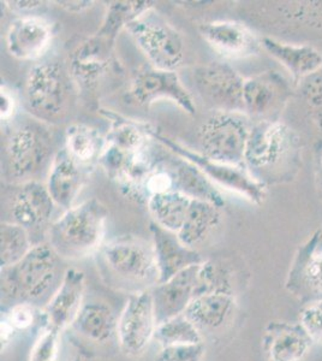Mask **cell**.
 Instances as JSON below:
<instances>
[{"label": "cell", "instance_id": "obj_1", "mask_svg": "<svg viewBox=\"0 0 322 361\" xmlns=\"http://www.w3.org/2000/svg\"><path fill=\"white\" fill-rule=\"evenodd\" d=\"M302 159V141L282 121H259L252 126L244 164L264 185L290 182L297 176Z\"/></svg>", "mask_w": 322, "mask_h": 361}, {"label": "cell", "instance_id": "obj_2", "mask_svg": "<svg viewBox=\"0 0 322 361\" xmlns=\"http://www.w3.org/2000/svg\"><path fill=\"white\" fill-rule=\"evenodd\" d=\"M61 258L49 243L34 245L32 250L13 267L1 269V304L20 302L45 306L66 274ZM42 306V307H44Z\"/></svg>", "mask_w": 322, "mask_h": 361}, {"label": "cell", "instance_id": "obj_3", "mask_svg": "<svg viewBox=\"0 0 322 361\" xmlns=\"http://www.w3.org/2000/svg\"><path fill=\"white\" fill-rule=\"evenodd\" d=\"M109 211L89 199L66 211L49 226L47 243L61 259L78 260L101 250Z\"/></svg>", "mask_w": 322, "mask_h": 361}, {"label": "cell", "instance_id": "obj_4", "mask_svg": "<svg viewBox=\"0 0 322 361\" xmlns=\"http://www.w3.org/2000/svg\"><path fill=\"white\" fill-rule=\"evenodd\" d=\"M75 86L68 63L59 58L45 59L28 73L23 90L25 107L33 118L59 123L69 115Z\"/></svg>", "mask_w": 322, "mask_h": 361}, {"label": "cell", "instance_id": "obj_5", "mask_svg": "<svg viewBox=\"0 0 322 361\" xmlns=\"http://www.w3.org/2000/svg\"><path fill=\"white\" fill-rule=\"evenodd\" d=\"M109 282L130 294L149 290L159 283L151 241L136 236H123L100 250Z\"/></svg>", "mask_w": 322, "mask_h": 361}, {"label": "cell", "instance_id": "obj_6", "mask_svg": "<svg viewBox=\"0 0 322 361\" xmlns=\"http://www.w3.org/2000/svg\"><path fill=\"white\" fill-rule=\"evenodd\" d=\"M54 140L47 124L32 118L17 123L5 142L8 176L18 185L35 177L54 161Z\"/></svg>", "mask_w": 322, "mask_h": 361}, {"label": "cell", "instance_id": "obj_7", "mask_svg": "<svg viewBox=\"0 0 322 361\" xmlns=\"http://www.w3.org/2000/svg\"><path fill=\"white\" fill-rule=\"evenodd\" d=\"M250 129L245 114L214 111L197 129L199 153L223 164L243 166Z\"/></svg>", "mask_w": 322, "mask_h": 361}, {"label": "cell", "instance_id": "obj_8", "mask_svg": "<svg viewBox=\"0 0 322 361\" xmlns=\"http://www.w3.org/2000/svg\"><path fill=\"white\" fill-rule=\"evenodd\" d=\"M151 136L165 147H168L172 153H175V156L188 160L192 164L200 169L214 185H221L223 188L240 194L241 197H244L247 200L255 205L260 206L265 202L267 197V185L257 180L249 173V170H245L243 166L223 164L219 161L209 159L201 153L195 152L177 142L175 140L161 135L155 130L151 133Z\"/></svg>", "mask_w": 322, "mask_h": 361}, {"label": "cell", "instance_id": "obj_9", "mask_svg": "<svg viewBox=\"0 0 322 361\" xmlns=\"http://www.w3.org/2000/svg\"><path fill=\"white\" fill-rule=\"evenodd\" d=\"M127 30L155 69L175 71L182 66V34L161 17L153 16L151 10L128 25Z\"/></svg>", "mask_w": 322, "mask_h": 361}, {"label": "cell", "instance_id": "obj_10", "mask_svg": "<svg viewBox=\"0 0 322 361\" xmlns=\"http://www.w3.org/2000/svg\"><path fill=\"white\" fill-rule=\"evenodd\" d=\"M197 93L214 111L244 114V78L228 63L211 62L194 69Z\"/></svg>", "mask_w": 322, "mask_h": 361}, {"label": "cell", "instance_id": "obj_11", "mask_svg": "<svg viewBox=\"0 0 322 361\" xmlns=\"http://www.w3.org/2000/svg\"><path fill=\"white\" fill-rule=\"evenodd\" d=\"M161 99L175 103L188 115L196 114L195 102L175 71L143 66L131 78L127 90L128 102L137 106L149 107Z\"/></svg>", "mask_w": 322, "mask_h": 361}, {"label": "cell", "instance_id": "obj_12", "mask_svg": "<svg viewBox=\"0 0 322 361\" xmlns=\"http://www.w3.org/2000/svg\"><path fill=\"white\" fill-rule=\"evenodd\" d=\"M156 326L151 289L130 294L118 317L117 340L123 354L140 357L144 353L154 340Z\"/></svg>", "mask_w": 322, "mask_h": 361}, {"label": "cell", "instance_id": "obj_13", "mask_svg": "<svg viewBox=\"0 0 322 361\" xmlns=\"http://www.w3.org/2000/svg\"><path fill=\"white\" fill-rule=\"evenodd\" d=\"M292 95L289 81L279 71L267 70L245 80L244 114L257 122L279 121Z\"/></svg>", "mask_w": 322, "mask_h": 361}, {"label": "cell", "instance_id": "obj_14", "mask_svg": "<svg viewBox=\"0 0 322 361\" xmlns=\"http://www.w3.org/2000/svg\"><path fill=\"white\" fill-rule=\"evenodd\" d=\"M321 238V230H318L298 247L286 276V290L304 305L322 300Z\"/></svg>", "mask_w": 322, "mask_h": 361}, {"label": "cell", "instance_id": "obj_15", "mask_svg": "<svg viewBox=\"0 0 322 361\" xmlns=\"http://www.w3.org/2000/svg\"><path fill=\"white\" fill-rule=\"evenodd\" d=\"M114 42L94 34L78 44L69 57L70 74L81 90H94L113 62Z\"/></svg>", "mask_w": 322, "mask_h": 361}, {"label": "cell", "instance_id": "obj_16", "mask_svg": "<svg viewBox=\"0 0 322 361\" xmlns=\"http://www.w3.org/2000/svg\"><path fill=\"white\" fill-rule=\"evenodd\" d=\"M56 206L49 189L39 180L20 183L8 202L10 222L32 233L49 226Z\"/></svg>", "mask_w": 322, "mask_h": 361}, {"label": "cell", "instance_id": "obj_17", "mask_svg": "<svg viewBox=\"0 0 322 361\" xmlns=\"http://www.w3.org/2000/svg\"><path fill=\"white\" fill-rule=\"evenodd\" d=\"M86 276L78 269H68L49 302L42 307V328L64 331L70 328L85 302Z\"/></svg>", "mask_w": 322, "mask_h": 361}, {"label": "cell", "instance_id": "obj_18", "mask_svg": "<svg viewBox=\"0 0 322 361\" xmlns=\"http://www.w3.org/2000/svg\"><path fill=\"white\" fill-rule=\"evenodd\" d=\"M238 313L237 293L214 292L196 296L184 312L200 330L202 336L231 328Z\"/></svg>", "mask_w": 322, "mask_h": 361}, {"label": "cell", "instance_id": "obj_19", "mask_svg": "<svg viewBox=\"0 0 322 361\" xmlns=\"http://www.w3.org/2000/svg\"><path fill=\"white\" fill-rule=\"evenodd\" d=\"M54 35V25L45 18L18 17L8 28L6 47L8 54L18 61H37L49 51Z\"/></svg>", "mask_w": 322, "mask_h": 361}, {"label": "cell", "instance_id": "obj_20", "mask_svg": "<svg viewBox=\"0 0 322 361\" xmlns=\"http://www.w3.org/2000/svg\"><path fill=\"white\" fill-rule=\"evenodd\" d=\"M261 342L266 361H302L314 345L299 322L285 320L269 322Z\"/></svg>", "mask_w": 322, "mask_h": 361}, {"label": "cell", "instance_id": "obj_21", "mask_svg": "<svg viewBox=\"0 0 322 361\" xmlns=\"http://www.w3.org/2000/svg\"><path fill=\"white\" fill-rule=\"evenodd\" d=\"M149 231L159 270V283L166 282L188 267L204 263L200 252L185 246L175 233L163 229L153 221L149 224Z\"/></svg>", "mask_w": 322, "mask_h": 361}, {"label": "cell", "instance_id": "obj_22", "mask_svg": "<svg viewBox=\"0 0 322 361\" xmlns=\"http://www.w3.org/2000/svg\"><path fill=\"white\" fill-rule=\"evenodd\" d=\"M199 265L188 267L166 282L151 288L155 317L158 324L173 317L183 314L192 300L195 299Z\"/></svg>", "mask_w": 322, "mask_h": 361}, {"label": "cell", "instance_id": "obj_23", "mask_svg": "<svg viewBox=\"0 0 322 361\" xmlns=\"http://www.w3.org/2000/svg\"><path fill=\"white\" fill-rule=\"evenodd\" d=\"M199 30L216 54L228 59L250 57L261 46L252 29L240 22H209L201 25Z\"/></svg>", "mask_w": 322, "mask_h": 361}, {"label": "cell", "instance_id": "obj_24", "mask_svg": "<svg viewBox=\"0 0 322 361\" xmlns=\"http://www.w3.org/2000/svg\"><path fill=\"white\" fill-rule=\"evenodd\" d=\"M82 168L83 166L66 152V148L54 154L46 187L58 207L66 211L74 207L86 180Z\"/></svg>", "mask_w": 322, "mask_h": 361}, {"label": "cell", "instance_id": "obj_25", "mask_svg": "<svg viewBox=\"0 0 322 361\" xmlns=\"http://www.w3.org/2000/svg\"><path fill=\"white\" fill-rule=\"evenodd\" d=\"M70 328L88 342L106 345L117 337L118 317L106 302L85 301Z\"/></svg>", "mask_w": 322, "mask_h": 361}, {"label": "cell", "instance_id": "obj_26", "mask_svg": "<svg viewBox=\"0 0 322 361\" xmlns=\"http://www.w3.org/2000/svg\"><path fill=\"white\" fill-rule=\"evenodd\" d=\"M260 42L269 56L289 71L296 83L322 66V54L313 46L280 42L271 37H262Z\"/></svg>", "mask_w": 322, "mask_h": 361}, {"label": "cell", "instance_id": "obj_27", "mask_svg": "<svg viewBox=\"0 0 322 361\" xmlns=\"http://www.w3.org/2000/svg\"><path fill=\"white\" fill-rule=\"evenodd\" d=\"M171 168L175 178V190L185 194L192 200L211 202L221 209L224 207V197L219 189L197 166L175 156L172 159Z\"/></svg>", "mask_w": 322, "mask_h": 361}, {"label": "cell", "instance_id": "obj_28", "mask_svg": "<svg viewBox=\"0 0 322 361\" xmlns=\"http://www.w3.org/2000/svg\"><path fill=\"white\" fill-rule=\"evenodd\" d=\"M221 223V207L211 202L192 200L183 226L177 235L185 246L197 250L209 241Z\"/></svg>", "mask_w": 322, "mask_h": 361}, {"label": "cell", "instance_id": "obj_29", "mask_svg": "<svg viewBox=\"0 0 322 361\" xmlns=\"http://www.w3.org/2000/svg\"><path fill=\"white\" fill-rule=\"evenodd\" d=\"M102 115L110 119L112 127L107 134V145L116 147L122 152L132 154L147 149L153 139V128L132 119L125 118L114 112L102 110Z\"/></svg>", "mask_w": 322, "mask_h": 361}, {"label": "cell", "instance_id": "obj_30", "mask_svg": "<svg viewBox=\"0 0 322 361\" xmlns=\"http://www.w3.org/2000/svg\"><path fill=\"white\" fill-rule=\"evenodd\" d=\"M192 202V199L178 190H168L151 195L147 207L153 222L177 234L183 226Z\"/></svg>", "mask_w": 322, "mask_h": 361}, {"label": "cell", "instance_id": "obj_31", "mask_svg": "<svg viewBox=\"0 0 322 361\" xmlns=\"http://www.w3.org/2000/svg\"><path fill=\"white\" fill-rule=\"evenodd\" d=\"M66 151L82 166L90 165L101 158L106 151L107 140L97 128L74 123L66 130Z\"/></svg>", "mask_w": 322, "mask_h": 361}, {"label": "cell", "instance_id": "obj_32", "mask_svg": "<svg viewBox=\"0 0 322 361\" xmlns=\"http://www.w3.org/2000/svg\"><path fill=\"white\" fill-rule=\"evenodd\" d=\"M154 6L153 1H111L107 5L105 18L98 30L99 35L116 44V39L123 28L139 20Z\"/></svg>", "mask_w": 322, "mask_h": 361}, {"label": "cell", "instance_id": "obj_33", "mask_svg": "<svg viewBox=\"0 0 322 361\" xmlns=\"http://www.w3.org/2000/svg\"><path fill=\"white\" fill-rule=\"evenodd\" d=\"M240 288V279L236 271L224 263L214 260H204L199 267L196 296L207 293H237ZM195 296V298H196Z\"/></svg>", "mask_w": 322, "mask_h": 361}, {"label": "cell", "instance_id": "obj_34", "mask_svg": "<svg viewBox=\"0 0 322 361\" xmlns=\"http://www.w3.org/2000/svg\"><path fill=\"white\" fill-rule=\"evenodd\" d=\"M32 235L23 226L11 222L0 226V269L13 267L33 248Z\"/></svg>", "mask_w": 322, "mask_h": 361}, {"label": "cell", "instance_id": "obj_35", "mask_svg": "<svg viewBox=\"0 0 322 361\" xmlns=\"http://www.w3.org/2000/svg\"><path fill=\"white\" fill-rule=\"evenodd\" d=\"M154 340L161 345V348L168 345L204 342L200 330L196 328L195 324L184 313L158 324Z\"/></svg>", "mask_w": 322, "mask_h": 361}, {"label": "cell", "instance_id": "obj_36", "mask_svg": "<svg viewBox=\"0 0 322 361\" xmlns=\"http://www.w3.org/2000/svg\"><path fill=\"white\" fill-rule=\"evenodd\" d=\"M1 322L8 324L15 333L27 331L40 323L42 328V307L28 302H20L8 306V310L1 312Z\"/></svg>", "mask_w": 322, "mask_h": 361}, {"label": "cell", "instance_id": "obj_37", "mask_svg": "<svg viewBox=\"0 0 322 361\" xmlns=\"http://www.w3.org/2000/svg\"><path fill=\"white\" fill-rule=\"evenodd\" d=\"M296 92L313 112L315 122L322 126V66L296 83Z\"/></svg>", "mask_w": 322, "mask_h": 361}, {"label": "cell", "instance_id": "obj_38", "mask_svg": "<svg viewBox=\"0 0 322 361\" xmlns=\"http://www.w3.org/2000/svg\"><path fill=\"white\" fill-rule=\"evenodd\" d=\"M61 331L57 329L44 326L41 328L34 343L29 361H58L61 348Z\"/></svg>", "mask_w": 322, "mask_h": 361}, {"label": "cell", "instance_id": "obj_39", "mask_svg": "<svg viewBox=\"0 0 322 361\" xmlns=\"http://www.w3.org/2000/svg\"><path fill=\"white\" fill-rule=\"evenodd\" d=\"M206 354L204 342L163 347L155 361H202Z\"/></svg>", "mask_w": 322, "mask_h": 361}, {"label": "cell", "instance_id": "obj_40", "mask_svg": "<svg viewBox=\"0 0 322 361\" xmlns=\"http://www.w3.org/2000/svg\"><path fill=\"white\" fill-rule=\"evenodd\" d=\"M299 323L313 343L322 345V300L304 305L299 314Z\"/></svg>", "mask_w": 322, "mask_h": 361}, {"label": "cell", "instance_id": "obj_41", "mask_svg": "<svg viewBox=\"0 0 322 361\" xmlns=\"http://www.w3.org/2000/svg\"><path fill=\"white\" fill-rule=\"evenodd\" d=\"M1 122L6 123L10 119L13 118V115L16 112V102L13 98V94L11 90H8L6 86H1Z\"/></svg>", "mask_w": 322, "mask_h": 361}, {"label": "cell", "instance_id": "obj_42", "mask_svg": "<svg viewBox=\"0 0 322 361\" xmlns=\"http://www.w3.org/2000/svg\"><path fill=\"white\" fill-rule=\"evenodd\" d=\"M8 8L18 13H30L44 5V1H6Z\"/></svg>", "mask_w": 322, "mask_h": 361}, {"label": "cell", "instance_id": "obj_43", "mask_svg": "<svg viewBox=\"0 0 322 361\" xmlns=\"http://www.w3.org/2000/svg\"><path fill=\"white\" fill-rule=\"evenodd\" d=\"M57 4L63 8H66L69 13H81L83 10L93 6V1H57Z\"/></svg>", "mask_w": 322, "mask_h": 361}, {"label": "cell", "instance_id": "obj_44", "mask_svg": "<svg viewBox=\"0 0 322 361\" xmlns=\"http://www.w3.org/2000/svg\"><path fill=\"white\" fill-rule=\"evenodd\" d=\"M320 177H321V187H322V154L320 158Z\"/></svg>", "mask_w": 322, "mask_h": 361}, {"label": "cell", "instance_id": "obj_45", "mask_svg": "<svg viewBox=\"0 0 322 361\" xmlns=\"http://www.w3.org/2000/svg\"><path fill=\"white\" fill-rule=\"evenodd\" d=\"M73 361H83L82 360V357L78 355V357H75L74 360Z\"/></svg>", "mask_w": 322, "mask_h": 361}]
</instances>
